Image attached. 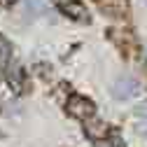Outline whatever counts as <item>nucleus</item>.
Wrapping results in <instances>:
<instances>
[{
  "label": "nucleus",
  "mask_w": 147,
  "mask_h": 147,
  "mask_svg": "<svg viewBox=\"0 0 147 147\" xmlns=\"http://www.w3.org/2000/svg\"><path fill=\"white\" fill-rule=\"evenodd\" d=\"M100 9L105 12V14H110V16H119V14H124L126 12V0H100Z\"/></svg>",
  "instance_id": "nucleus-5"
},
{
  "label": "nucleus",
  "mask_w": 147,
  "mask_h": 147,
  "mask_svg": "<svg viewBox=\"0 0 147 147\" xmlns=\"http://www.w3.org/2000/svg\"><path fill=\"white\" fill-rule=\"evenodd\" d=\"M12 3H14V0H0V7H9Z\"/></svg>",
  "instance_id": "nucleus-11"
},
{
  "label": "nucleus",
  "mask_w": 147,
  "mask_h": 147,
  "mask_svg": "<svg viewBox=\"0 0 147 147\" xmlns=\"http://www.w3.org/2000/svg\"><path fill=\"white\" fill-rule=\"evenodd\" d=\"M138 133H140L142 138H147V124H142V126H138Z\"/></svg>",
  "instance_id": "nucleus-10"
},
{
  "label": "nucleus",
  "mask_w": 147,
  "mask_h": 147,
  "mask_svg": "<svg viewBox=\"0 0 147 147\" xmlns=\"http://www.w3.org/2000/svg\"><path fill=\"white\" fill-rule=\"evenodd\" d=\"M68 115L75 117V119H84L86 121V119H91L96 115V107L84 96H70V100H68Z\"/></svg>",
  "instance_id": "nucleus-2"
},
{
  "label": "nucleus",
  "mask_w": 147,
  "mask_h": 147,
  "mask_svg": "<svg viewBox=\"0 0 147 147\" xmlns=\"http://www.w3.org/2000/svg\"><path fill=\"white\" fill-rule=\"evenodd\" d=\"M9 54H12V47H9V42L0 35V70H3L5 65H7V61H9Z\"/></svg>",
  "instance_id": "nucleus-7"
},
{
  "label": "nucleus",
  "mask_w": 147,
  "mask_h": 147,
  "mask_svg": "<svg viewBox=\"0 0 147 147\" xmlns=\"http://www.w3.org/2000/svg\"><path fill=\"white\" fill-rule=\"evenodd\" d=\"M142 3H147V0H142Z\"/></svg>",
  "instance_id": "nucleus-12"
},
{
  "label": "nucleus",
  "mask_w": 147,
  "mask_h": 147,
  "mask_svg": "<svg viewBox=\"0 0 147 147\" xmlns=\"http://www.w3.org/2000/svg\"><path fill=\"white\" fill-rule=\"evenodd\" d=\"M140 94V84L136 77L131 75H124V77H117L115 84H112V96L117 100H128V98H133Z\"/></svg>",
  "instance_id": "nucleus-1"
},
{
  "label": "nucleus",
  "mask_w": 147,
  "mask_h": 147,
  "mask_svg": "<svg viewBox=\"0 0 147 147\" xmlns=\"http://www.w3.org/2000/svg\"><path fill=\"white\" fill-rule=\"evenodd\" d=\"M45 7H47V0H24V12L30 9L33 16L40 14V12H45Z\"/></svg>",
  "instance_id": "nucleus-6"
},
{
  "label": "nucleus",
  "mask_w": 147,
  "mask_h": 147,
  "mask_svg": "<svg viewBox=\"0 0 147 147\" xmlns=\"http://www.w3.org/2000/svg\"><path fill=\"white\" fill-rule=\"evenodd\" d=\"M84 133H86L91 140H103V138L107 136V124L100 121V119H86Z\"/></svg>",
  "instance_id": "nucleus-3"
},
{
  "label": "nucleus",
  "mask_w": 147,
  "mask_h": 147,
  "mask_svg": "<svg viewBox=\"0 0 147 147\" xmlns=\"http://www.w3.org/2000/svg\"><path fill=\"white\" fill-rule=\"evenodd\" d=\"M61 12H65L70 19H77V21H89L86 7H84L82 3H63V5H61Z\"/></svg>",
  "instance_id": "nucleus-4"
},
{
  "label": "nucleus",
  "mask_w": 147,
  "mask_h": 147,
  "mask_svg": "<svg viewBox=\"0 0 147 147\" xmlns=\"http://www.w3.org/2000/svg\"><path fill=\"white\" fill-rule=\"evenodd\" d=\"M136 115H138V117H145V119H147V100H142L140 105H136Z\"/></svg>",
  "instance_id": "nucleus-9"
},
{
  "label": "nucleus",
  "mask_w": 147,
  "mask_h": 147,
  "mask_svg": "<svg viewBox=\"0 0 147 147\" xmlns=\"http://www.w3.org/2000/svg\"><path fill=\"white\" fill-rule=\"evenodd\" d=\"M9 82L14 84V89L21 86V68H19V65H12V68H9Z\"/></svg>",
  "instance_id": "nucleus-8"
}]
</instances>
